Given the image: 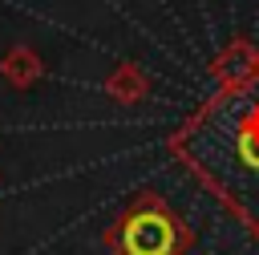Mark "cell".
Segmentation results:
<instances>
[{"mask_svg": "<svg viewBox=\"0 0 259 255\" xmlns=\"http://www.w3.org/2000/svg\"><path fill=\"white\" fill-rule=\"evenodd\" d=\"M109 255H186L194 247V227L158 194L138 190L101 231Z\"/></svg>", "mask_w": 259, "mask_h": 255, "instance_id": "2", "label": "cell"}, {"mask_svg": "<svg viewBox=\"0 0 259 255\" xmlns=\"http://www.w3.org/2000/svg\"><path fill=\"white\" fill-rule=\"evenodd\" d=\"M210 77L219 89H235L259 77V45H251L247 36H235L219 49V57L210 61Z\"/></svg>", "mask_w": 259, "mask_h": 255, "instance_id": "3", "label": "cell"}, {"mask_svg": "<svg viewBox=\"0 0 259 255\" xmlns=\"http://www.w3.org/2000/svg\"><path fill=\"white\" fill-rule=\"evenodd\" d=\"M101 93L113 101V105H142L150 97V73L138 65V61H121L105 73L101 81Z\"/></svg>", "mask_w": 259, "mask_h": 255, "instance_id": "4", "label": "cell"}, {"mask_svg": "<svg viewBox=\"0 0 259 255\" xmlns=\"http://www.w3.org/2000/svg\"><path fill=\"white\" fill-rule=\"evenodd\" d=\"M0 77H4L12 89H32V85L45 77V57H40L32 45L16 40V45L0 57Z\"/></svg>", "mask_w": 259, "mask_h": 255, "instance_id": "5", "label": "cell"}, {"mask_svg": "<svg viewBox=\"0 0 259 255\" xmlns=\"http://www.w3.org/2000/svg\"><path fill=\"white\" fill-rule=\"evenodd\" d=\"M170 158L198 178L259 239V77L214 89L166 138Z\"/></svg>", "mask_w": 259, "mask_h": 255, "instance_id": "1", "label": "cell"}]
</instances>
